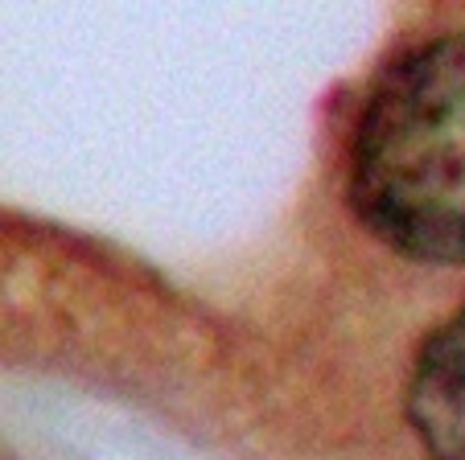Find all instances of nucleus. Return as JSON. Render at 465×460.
Here are the masks:
<instances>
[{
	"label": "nucleus",
	"instance_id": "f257e3e1",
	"mask_svg": "<svg viewBox=\"0 0 465 460\" xmlns=\"http://www.w3.org/2000/svg\"><path fill=\"white\" fill-rule=\"evenodd\" d=\"M351 206L420 263H465V37H437L379 74L351 140Z\"/></svg>",
	"mask_w": 465,
	"mask_h": 460
},
{
	"label": "nucleus",
	"instance_id": "f03ea898",
	"mask_svg": "<svg viewBox=\"0 0 465 460\" xmlns=\"http://www.w3.org/2000/svg\"><path fill=\"white\" fill-rule=\"evenodd\" d=\"M408 419L432 460H465V308L424 341L408 382Z\"/></svg>",
	"mask_w": 465,
	"mask_h": 460
}]
</instances>
